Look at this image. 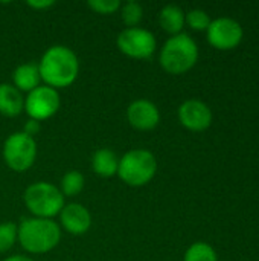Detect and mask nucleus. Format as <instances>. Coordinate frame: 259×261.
Instances as JSON below:
<instances>
[{"instance_id": "nucleus-24", "label": "nucleus", "mask_w": 259, "mask_h": 261, "mask_svg": "<svg viewBox=\"0 0 259 261\" xmlns=\"http://www.w3.org/2000/svg\"><path fill=\"white\" fill-rule=\"evenodd\" d=\"M40 128H41V124H40V122H37V121H34V119H27L26 124H24V127H23V132H24L26 135L35 138V135L40 132Z\"/></svg>"}, {"instance_id": "nucleus-21", "label": "nucleus", "mask_w": 259, "mask_h": 261, "mask_svg": "<svg viewBox=\"0 0 259 261\" xmlns=\"http://www.w3.org/2000/svg\"><path fill=\"white\" fill-rule=\"evenodd\" d=\"M17 225L12 222L0 223V254H5L17 243Z\"/></svg>"}, {"instance_id": "nucleus-19", "label": "nucleus", "mask_w": 259, "mask_h": 261, "mask_svg": "<svg viewBox=\"0 0 259 261\" xmlns=\"http://www.w3.org/2000/svg\"><path fill=\"white\" fill-rule=\"evenodd\" d=\"M183 261H218V257L209 243L195 242L186 249Z\"/></svg>"}, {"instance_id": "nucleus-3", "label": "nucleus", "mask_w": 259, "mask_h": 261, "mask_svg": "<svg viewBox=\"0 0 259 261\" xmlns=\"http://www.w3.org/2000/svg\"><path fill=\"white\" fill-rule=\"evenodd\" d=\"M197 61L198 46L195 40L185 32L169 37L159 52L160 67L169 75H183L189 72Z\"/></svg>"}, {"instance_id": "nucleus-16", "label": "nucleus", "mask_w": 259, "mask_h": 261, "mask_svg": "<svg viewBox=\"0 0 259 261\" xmlns=\"http://www.w3.org/2000/svg\"><path fill=\"white\" fill-rule=\"evenodd\" d=\"M159 24L171 37L182 34L185 28V11L179 5L163 6L159 12Z\"/></svg>"}, {"instance_id": "nucleus-9", "label": "nucleus", "mask_w": 259, "mask_h": 261, "mask_svg": "<svg viewBox=\"0 0 259 261\" xmlns=\"http://www.w3.org/2000/svg\"><path fill=\"white\" fill-rule=\"evenodd\" d=\"M206 35L212 47L218 50H231L235 49L243 41L244 31L235 18L218 17L211 21Z\"/></svg>"}, {"instance_id": "nucleus-12", "label": "nucleus", "mask_w": 259, "mask_h": 261, "mask_svg": "<svg viewBox=\"0 0 259 261\" xmlns=\"http://www.w3.org/2000/svg\"><path fill=\"white\" fill-rule=\"evenodd\" d=\"M58 225L70 236H84L89 232L92 226V214L90 211L78 202H70L63 206L58 214Z\"/></svg>"}, {"instance_id": "nucleus-6", "label": "nucleus", "mask_w": 259, "mask_h": 261, "mask_svg": "<svg viewBox=\"0 0 259 261\" xmlns=\"http://www.w3.org/2000/svg\"><path fill=\"white\" fill-rule=\"evenodd\" d=\"M38 147L35 138L26 135L23 130L11 133L2 147V156L6 167L15 173H24L37 161Z\"/></svg>"}, {"instance_id": "nucleus-20", "label": "nucleus", "mask_w": 259, "mask_h": 261, "mask_svg": "<svg viewBox=\"0 0 259 261\" xmlns=\"http://www.w3.org/2000/svg\"><path fill=\"white\" fill-rule=\"evenodd\" d=\"M211 21L212 20L205 9L194 8V9L185 12V24H188L194 31H208Z\"/></svg>"}, {"instance_id": "nucleus-1", "label": "nucleus", "mask_w": 259, "mask_h": 261, "mask_svg": "<svg viewBox=\"0 0 259 261\" xmlns=\"http://www.w3.org/2000/svg\"><path fill=\"white\" fill-rule=\"evenodd\" d=\"M37 66L41 83L55 90L72 86L79 75L78 55L64 44H53L47 47Z\"/></svg>"}, {"instance_id": "nucleus-15", "label": "nucleus", "mask_w": 259, "mask_h": 261, "mask_svg": "<svg viewBox=\"0 0 259 261\" xmlns=\"http://www.w3.org/2000/svg\"><path fill=\"white\" fill-rule=\"evenodd\" d=\"M119 156L110 148H99L92 156V170L96 176L110 179L118 176Z\"/></svg>"}, {"instance_id": "nucleus-7", "label": "nucleus", "mask_w": 259, "mask_h": 261, "mask_svg": "<svg viewBox=\"0 0 259 261\" xmlns=\"http://www.w3.org/2000/svg\"><path fill=\"white\" fill-rule=\"evenodd\" d=\"M116 46L128 58L148 60L157 50V38L145 28H125L118 34Z\"/></svg>"}, {"instance_id": "nucleus-8", "label": "nucleus", "mask_w": 259, "mask_h": 261, "mask_svg": "<svg viewBox=\"0 0 259 261\" xmlns=\"http://www.w3.org/2000/svg\"><path fill=\"white\" fill-rule=\"evenodd\" d=\"M61 107L60 92L49 86H38L24 96V112L29 119L43 122L58 113Z\"/></svg>"}, {"instance_id": "nucleus-14", "label": "nucleus", "mask_w": 259, "mask_h": 261, "mask_svg": "<svg viewBox=\"0 0 259 261\" xmlns=\"http://www.w3.org/2000/svg\"><path fill=\"white\" fill-rule=\"evenodd\" d=\"M24 112V96L11 83L0 84V115L15 118Z\"/></svg>"}, {"instance_id": "nucleus-18", "label": "nucleus", "mask_w": 259, "mask_h": 261, "mask_svg": "<svg viewBox=\"0 0 259 261\" xmlns=\"http://www.w3.org/2000/svg\"><path fill=\"white\" fill-rule=\"evenodd\" d=\"M121 20L125 24V28H137L143 18V8L136 0H128L121 5L119 9Z\"/></svg>"}, {"instance_id": "nucleus-13", "label": "nucleus", "mask_w": 259, "mask_h": 261, "mask_svg": "<svg viewBox=\"0 0 259 261\" xmlns=\"http://www.w3.org/2000/svg\"><path fill=\"white\" fill-rule=\"evenodd\" d=\"M12 86L21 93H29L38 86H41V76L38 72V66L35 63H23L18 64L12 70Z\"/></svg>"}, {"instance_id": "nucleus-22", "label": "nucleus", "mask_w": 259, "mask_h": 261, "mask_svg": "<svg viewBox=\"0 0 259 261\" xmlns=\"http://www.w3.org/2000/svg\"><path fill=\"white\" fill-rule=\"evenodd\" d=\"M119 0H89L87 6L99 15H113L121 9Z\"/></svg>"}, {"instance_id": "nucleus-25", "label": "nucleus", "mask_w": 259, "mask_h": 261, "mask_svg": "<svg viewBox=\"0 0 259 261\" xmlns=\"http://www.w3.org/2000/svg\"><path fill=\"white\" fill-rule=\"evenodd\" d=\"M2 261H34L31 257L27 255H21V254H17V255H11V257H6L5 260Z\"/></svg>"}, {"instance_id": "nucleus-5", "label": "nucleus", "mask_w": 259, "mask_h": 261, "mask_svg": "<svg viewBox=\"0 0 259 261\" xmlns=\"http://www.w3.org/2000/svg\"><path fill=\"white\" fill-rule=\"evenodd\" d=\"M23 203L32 217L53 219L66 205V197L56 185L40 180L26 187L23 193Z\"/></svg>"}, {"instance_id": "nucleus-11", "label": "nucleus", "mask_w": 259, "mask_h": 261, "mask_svg": "<svg viewBox=\"0 0 259 261\" xmlns=\"http://www.w3.org/2000/svg\"><path fill=\"white\" fill-rule=\"evenodd\" d=\"M127 121L134 130L150 132L159 125L160 110L153 101L139 98L127 107Z\"/></svg>"}, {"instance_id": "nucleus-4", "label": "nucleus", "mask_w": 259, "mask_h": 261, "mask_svg": "<svg viewBox=\"0 0 259 261\" xmlns=\"http://www.w3.org/2000/svg\"><path fill=\"white\" fill-rule=\"evenodd\" d=\"M156 156L145 148H133L119 158L118 177L131 188L148 185L157 173Z\"/></svg>"}, {"instance_id": "nucleus-2", "label": "nucleus", "mask_w": 259, "mask_h": 261, "mask_svg": "<svg viewBox=\"0 0 259 261\" xmlns=\"http://www.w3.org/2000/svg\"><path fill=\"white\" fill-rule=\"evenodd\" d=\"M17 242L31 255H43L53 251L61 242V228L53 219L24 217L17 225Z\"/></svg>"}, {"instance_id": "nucleus-10", "label": "nucleus", "mask_w": 259, "mask_h": 261, "mask_svg": "<svg viewBox=\"0 0 259 261\" xmlns=\"http://www.w3.org/2000/svg\"><path fill=\"white\" fill-rule=\"evenodd\" d=\"M180 124L189 132H205L212 124L211 107L200 99H186L177 110Z\"/></svg>"}, {"instance_id": "nucleus-17", "label": "nucleus", "mask_w": 259, "mask_h": 261, "mask_svg": "<svg viewBox=\"0 0 259 261\" xmlns=\"http://www.w3.org/2000/svg\"><path fill=\"white\" fill-rule=\"evenodd\" d=\"M84 187H85L84 174L78 170H70L61 177L58 188L64 197H75L82 193Z\"/></svg>"}, {"instance_id": "nucleus-23", "label": "nucleus", "mask_w": 259, "mask_h": 261, "mask_svg": "<svg viewBox=\"0 0 259 261\" xmlns=\"http://www.w3.org/2000/svg\"><path fill=\"white\" fill-rule=\"evenodd\" d=\"M55 5V0H27L26 6H29L34 11H46Z\"/></svg>"}]
</instances>
